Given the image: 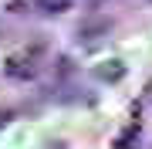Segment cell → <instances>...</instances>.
Returning a JSON list of instances; mask_svg holds the SVG:
<instances>
[{
    "instance_id": "3",
    "label": "cell",
    "mask_w": 152,
    "mask_h": 149,
    "mask_svg": "<svg viewBox=\"0 0 152 149\" xmlns=\"http://www.w3.org/2000/svg\"><path fill=\"white\" fill-rule=\"evenodd\" d=\"M31 4H34V10L44 14V17H54V14L71 10V0H31Z\"/></svg>"
},
{
    "instance_id": "1",
    "label": "cell",
    "mask_w": 152,
    "mask_h": 149,
    "mask_svg": "<svg viewBox=\"0 0 152 149\" xmlns=\"http://www.w3.org/2000/svg\"><path fill=\"white\" fill-rule=\"evenodd\" d=\"M4 75L14 78V81H27V78L37 75V58L34 54H10L4 65Z\"/></svg>"
},
{
    "instance_id": "5",
    "label": "cell",
    "mask_w": 152,
    "mask_h": 149,
    "mask_svg": "<svg viewBox=\"0 0 152 149\" xmlns=\"http://www.w3.org/2000/svg\"><path fill=\"white\" fill-rule=\"evenodd\" d=\"M135 136H139V122H132V126H129V132L118 136V142H115V146H118V149H129V142H132Z\"/></svg>"
},
{
    "instance_id": "4",
    "label": "cell",
    "mask_w": 152,
    "mask_h": 149,
    "mask_svg": "<svg viewBox=\"0 0 152 149\" xmlns=\"http://www.w3.org/2000/svg\"><path fill=\"white\" fill-rule=\"evenodd\" d=\"M95 75H98V81H118V78L125 75V65L122 61H105V65L95 68Z\"/></svg>"
},
{
    "instance_id": "6",
    "label": "cell",
    "mask_w": 152,
    "mask_h": 149,
    "mask_svg": "<svg viewBox=\"0 0 152 149\" xmlns=\"http://www.w3.org/2000/svg\"><path fill=\"white\" fill-rule=\"evenodd\" d=\"M54 149H61V146H54Z\"/></svg>"
},
{
    "instance_id": "2",
    "label": "cell",
    "mask_w": 152,
    "mask_h": 149,
    "mask_svg": "<svg viewBox=\"0 0 152 149\" xmlns=\"http://www.w3.org/2000/svg\"><path fill=\"white\" fill-rule=\"evenodd\" d=\"M108 27H112V21H85V24H78V37L81 41H95L102 34H108Z\"/></svg>"
}]
</instances>
